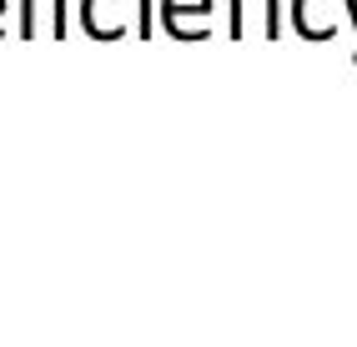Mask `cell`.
I'll return each mask as SVG.
<instances>
[{
    "instance_id": "6da1fadb",
    "label": "cell",
    "mask_w": 357,
    "mask_h": 347,
    "mask_svg": "<svg viewBox=\"0 0 357 347\" xmlns=\"http://www.w3.org/2000/svg\"><path fill=\"white\" fill-rule=\"evenodd\" d=\"M282 0H231V40H277Z\"/></svg>"
},
{
    "instance_id": "7a4b0ae2",
    "label": "cell",
    "mask_w": 357,
    "mask_h": 347,
    "mask_svg": "<svg viewBox=\"0 0 357 347\" xmlns=\"http://www.w3.org/2000/svg\"><path fill=\"white\" fill-rule=\"evenodd\" d=\"M161 26L176 40H206L211 36V0H161Z\"/></svg>"
},
{
    "instance_id": "3957f363",
    "label": "cell",
    "mask_w": 357,
    "mask_h": 347,
    "mask_svg": "<svg viewBox=\"0 0 357 347\" xmlns=\"http://www.w3.org/2000/svg\"><path fill=\"white\" fill-rule=\"evenodd\" d=\"M126 6L131 0H81V31L91 40H121L126 26Z\"/></svg>"
},
{
    "instance_id": "277c9868",
    "label": "cell",
    "mask_w": 357,
    "mask_h": 347,
    "mask_svg": "<svg viewBox=\"0 0 357 347\" xmlns=\"http://www.w3.org/2000/svg\"><path fill=\"white\" fill-rule=\"evenodd\" d=\"M297 31L302 36H332L337 31V15H332V0H297Z\"/></svg>"
},
{
    "instance_id": "5b68a950",
    "label": "cell",
    "mask_w": 357,
    "mask_h": 347,
    "mask_svg": "<svg viewBox=\"0 0 357 347\" xmlns=\"http://www.w3.org/2000/svg\"><path fill=\"white\" fill-rule=\"evenodd\" d=\"M6 26H10V0H0V36H6Z\"/></svg>"
}]
</instances>
